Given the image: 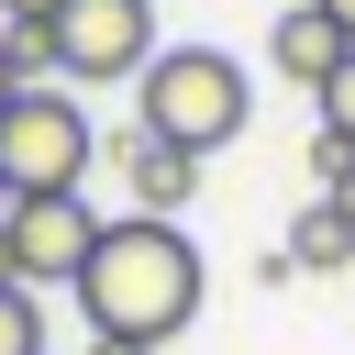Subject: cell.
Listing matches in <instances>:
<instances>
[{"mask_svg": "<svg viewBox=\"0 0 355 355\" xmlns=\"http://www.w3.org/2000/svg\"><path fill=\"white\" fill-rule=\"evenodd\" d=\"M200 288H211V266H200V244L178 233V222H155V211H122V222H100V244H89V266H78V311H89V344H178L189 322H200Z\"/></svg>", "mask_w": 355, "mask_h": 355, "instance_id": "obj_1", "label": "cell"}, {"mask_svg": "<svg viewBox=\"0 0 355 355\" xmlns=\"http://www.w3.org/2000/svg\"><path fill=\"white\" fill-rule=\"evenodd\" d=\"M133 122L166 133L178 155H222L244 122H255V89L222 44H155V67L133 78Z\"/></svg>", "mask_w": 355, "mask_h": 355, "instance_id": "obj_2", "label": "cell"}, {"mask_svg": "<svg viewBox=\"0 0 355 355\" xmlns=\"http://www.w3.org/2000/svg\"><path fill=\"white\" fill-rule=\"evenodd\" d=\"M89 166H100V133H89L78 89H11V111H0V178H11V200L22 189H89Z\"/></svg>", "mask_w": 355, "mask_h": 355, "instance_id": "obj_3", "label": "cell"}, {"mask_svg": "<svg viewBox=\"0 0 355 355\" xmlns=\"http://www.w3.org/2000/svg\"><path fill=\"white\" fill-rule=\"evenodd\" d=\"M44 33H55V78H89V89L155 67V0H55Z\"/></svg>", "mask_w": 355, "mask_h": 355, "instance_id": "obj_4", "label": "cell"}, {"mask_svg": "<svg viewBox=\"0 0 355 355\" xmlns=\"http://www.w3.org/2000/svg\"><path fill=\"white\" fill-rule=\"evenodd\" d=\"M0 233H11V277L22 288H78L89 244H100V211H89V189H22L0 211Z\"/></svg>", "mask_w": 355, "mask_h": 355, "instance_id": "obj_5", "label": "cell"}, {"mask_svg": "<svg viewBox=\"0 0 355 355\" xmlns=\"http://www.w3.org/2000/svg\"><path fill=\"white\" fill-rule=\"evenodd\" d=\"M100 155H111V178L133 189V211H155V222H178V211H189V189H200V155H178V144H166V133H144V122H122Z\"/></svg>", "mask_w": 355, "mask_h": 355, "instance_id": "obj_6", "label": "cell"}, {"mask_svg": "<svg viewBox=\"0 0 355 355\" xmlns=\"http://www.w3.org/2000/svg\"><path fill=\"white\" fill-rule=\"evenodd\" d=\"M344 55H355V33H344L322 0H288V11H277V33H266V67H277L288 89H322Z\"/></svg>", "mask_w": 355, "mask_h": 355, "instance_id": "obj_7", "label": "cell"}, {"mask_svg": "<svg viewBox=\"0 0 355 355\" xmlns=\"http://www.w3.org/2000/svg\"><path fill=\"white\" fill-rule=\"evenodd\" d=\"M300 266H311V277H322V266H355V211H344V200H311V211L288 222V277H300Z\"/></svg>", "mask_w": 355, "mask_h": 355, "instance_id": "obj_8", "label": "cell"}, {"mask_svg": "<svg viewBox=\"0 0 355 355\" xmlns=\"http://www.w3.org/2000/svg\"><path fill=\"white\" fill-rule=\"evenodd\" d=\"M0 67H11V89H44V78H55V33H44V22H11V33H0Z\"/></svg>", "mask_w": 355, "mask_h": 355, "instance_id": "obj_9", "label": "cell"}, {"mask_svg": "<svg viewBox=\"0 0 355 355\" xmlns=\"http://www.w3.org/2000/svg\"><path fill=\"white\" fill-rule=\"evenodd\" d=\"M0 355H44V311H33V288H22V277L0 288Z\"/></svg>", "mask_w": 355, "mask_h": 355, "instance_id": "obj_10", "label": "cell"}, {"mask_svg": "<svg viewBox=\"0 0 355 355\" xmlns=\"http://www.w3.org/2000/svg\"><path fill=\"white\" fill-rule=\"evenodd\" d=\"M311 111H322V133H344V144H355V55H344V67L311 89Z\"/></svg>", "mask_w": 355, "mask_h": 355, "instance_id": "obj_11", "label": "cell"}, {"mask_svg": "<svg viewBox=\"0 0 355 355\" xmlns=\"http://www.w3.org/2000/svg\"><path fill=\"white\" fill-rule=\"evenodd\" d=\"M0 11H11V22H55V0H0Z\"/></svg>", "mask_w": 355, "mask_h": 355, "instance_id": "obj_12", "label": "cell"}, {"mask_svg": "<svg viewBox=\"0 0 355 355\" xmlns=\"http://www.w3.org/2000/svg\"><path fill=\"white\" fill-rule=\"evenodd\" d=\"M322 11H333V22H344V33H355V0H322Z\"/></svg>", "mask_w": 355, "mask_h": 355, "instance_id": "obj_13", "label": "cell"}, {"mask_svg": "<svg viewBox=\"0 0 355 355\" xmlns=\"http://www.w3.org/2000/svg\"><path fill=\"white\" fill-rule=\"evenodd\" d=\"M0 288H11V233H0Z\"/></svg>", "mask_w": 355, "mask_h": 355, "instance_id": "obj_14", "label": "cell"}, {"mask_svg": "<svg viewBox=\"0 0 355 355\" xmlns=\"http://www.w3.org/2000/svg\"><path fill=\"white\" fill-rule=\"evenodd\" d=\"M100 355H144V344H100Z\"/></svg>", "mask_w": 355, "mask_h": 355, "instance_id": "obj_15", "label": "cell"}, {"mask_svg": "<svg viewBox=\"0 0 355 355\" xmlns=\"http://www.w3.org/2000/svg\"><path fill=\"white\" fill-rule=\"evenodd\" d=\"M0 111H11V67H0Z\"/></svg>", "mask_w": 355, "mask_h": 355, "instance_id": "obj_16", "label": "cell"}, {"mask_svg": "<svg viewBox=\"0 0 355 355\" xmlns=\"http://www.w3.org/2000/svg\"><path fill=\"white\" fill-rule=\"evenodd\" d=\"M0 211H11V178H0Z\"/></svg>", "mask_w": 355, "mask_h": 355, "instance_id": "obj_17", "label": "cell"}]
</instances>
